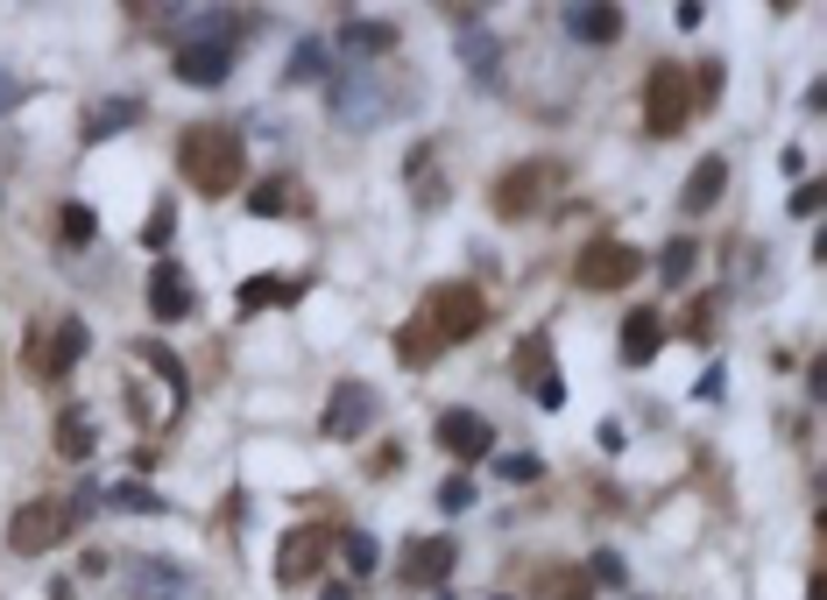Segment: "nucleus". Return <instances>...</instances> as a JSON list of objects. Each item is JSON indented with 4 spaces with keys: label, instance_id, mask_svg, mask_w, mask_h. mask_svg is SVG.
I'll return each mask as SVG.
<instances>
[{
    "label": "nucleus",
    "instance_id": "obj_34",
    "mask_svg": "<svg viewBox=\"0 0 827 600\" xmlns=\"http://www.w3.org/2000/svg\"><path fill=\"white\" fill-rule=\"evenodd\" d=\"M715 318H722V297H694V304H686V339H715Z\"/></svg>",
    "mask_w": 827,
    "mask_h": 600
},
{
    "label": "nucleus",
    "instance_id": "obj_2",
    "mask_svg": "<svg viewBox=\"0 0 827 600\" xmlns=\"http://www.w3.org/2000/svg\"><path fill=\"white\" fill-rule=\"evenodd\" d=\"M100 495H79V501H57V495H36V501H22V509L8 516V545L22 551V558H43V551H57L71 530H79V516L92 509Z\"/></svg>",
    "mask_w": 827,
    "mask_h": 600
},
{
    "label": "nucleus",
    "instance_id": "obj_25",
    "mask_svg": "<svg viewBox=\"0 0 827 600\" xmlns=\"http://www.w3.org/2000/svg\"><path fill=\"white\" fill-rule=\"evenodd\" d=\"M460 57H467L474 79H495V64H503V43H495L488 29H474V22H467V35H460Z\"/></svg>",
    "mask_w": 827,
    "mask_h": 600
},
{
    "label": "nucleus",
    "instance_id": "obj_28",
    "mask_svg": "<svg viewBox=\"0 0 827 600\" xmlns=\"http://www.w3.org/2000/svg\"><path fill=\"white\" fill-rule=\"evenodd\" d=\"M333 551L347 558V572H354V579H369V572H375V537H369V530H340V537H333Z\"/></svg>",
    "mask_w": 827,
    "mask_h": 600
},
{
    "label": "nucleus",
    "instance_id": "obj_21",
    "mask_svg": "<svg viewBox=\"0 0 827 600\" xmlns=\"http://www.w3.org/2000/svg\"><path fill=\"white\" fill-rule=\"evenodd\" d=\"M722 191H728V163H722V156H700L694 177H686V191H679V205H686V212H707Z\"/></svg>",
    "mask_w": 827,
    "mask_h": 600
},
{
    "label": "nucleus",
    "instance_id": "obj_23",
    "mask_svg": "<svg viewBox=\"0 0 827 600\" xmlns=\"http://www.w3.org/2000/svg\"><path fill=\"white\" fill-rule=\"evenodd\" d=\"M304 297V276H255L241 283V312H262V304H297Z\"/></svg>",
    "mask_w": 827,
    "mask_h": 600
},
{
    "label": "nucleus",
    "instance_id": "obj_5",
    "mask_svg": "<svg viewBox=\"0 0 827 600\" xmlns=\"http://www.w3.org/2000/svg\"><path fill=\"white\" fill-rule=\"evenodd\" d=\"M686 121H694V85H686L679 64H658L644 79V128L672 142V134H686Z\"/></svg>",
    "mask_w": 827,
    "mask_h": 600
},
{
    "label": "nucleus",
    "instance_id": "obj_24",
    "mask_svg": "<svg viewBox=\"0 0 827 600\" xmlns=\"http://www.w3.org/2000/svg\"><path fill=\"white\" fill-rule=\"evenodd\" d=\"M432 170H438V149H432V142L411 149V199H417V205H438V199H446V177H432Z\"/></svg>",
    "mask_w": 827,
    "mask_h": 600
},
{
    "label": "nucleus",
    "instance_id": "obj_3",
    "mask_svg": "<svg viewBox=\"0 0 827 600\" xmlns=\"http://www.w3.org/2000/svg\"><path fill=\"white\" fill-rule=\"evenodd\" d=\"M559 184H566V163L531 156V163H516V170L495 177L488 205H495V220H531V212H545L552 199H559Z\"/></svg>",
    "mask_w": 827,
    "mask_h": 600
},
{
    "label": "nucleus",
    "instance_id": "obj_19",
    "mask_svg": "<svg viewBox=\"0 0 827 600\" xmlns=\"http://www.w3.org/2000/svg\"><path fill=\"white\" fill-rule=\"evenodd\" d=\"M531 593H537V600H594V579H587L581 566H559V558H552V566H537Z\"/></svg>",
    "mask_w": 827,
    "mask_h": 600
},
{
    "label": "nucleus",
    "instance_id": "obj_43",
    "mask_svg": "<svg viewBox=\"0 0 827 600\" xmlns=\"http://www.w3.org/2000/svg\"><path fill=\"white\" fill-rule=\"evenodd\" d=\"M14 100H22V85H14V79H0V113H8Z\"/></svg>",
    "mask_w": 827,
    "mask_h": 600
},
{
    "label": "nucleus",
    "instance_id": "obj_17",
    "mask_svg": "<svg viewBox=\"0 0 827 600\" xmlns=\"http://www.w3.org/2000/svg\"><path fill=\"white\" fill-rule=\"evenodd\" d=\"M658 346H665V318L650 312V304H637V312L623 318V360L644 367V360H658Z\"/></svg>",
    "mask_w": 827,
    "mask_h": 600
},
{
    "label": "nucleus",
    "instance_id": "obj_29",
    "mask_svg": "<svg viewBox=\"0 0 827 600\" xmlns=\"http://www.w3.org/2000/svg\"><path fill=\"white\" fill-rule=\"evenodd\" d=\"M134 360H142V367H157V375L170 382V396H184V367H178V354H170V346H157V339H134Z\"/></svg>",
    "mask_w": 827,
    "mask_h": 600
},
{
    "label": "nucleus",
    "instance_id": "obj_8",
    "mask_svg": "<svg viewBox=\"0 0 827 600\" xmlns=\"http://www.w3.org/2000/svg\"><path fill=\"white\" fill-rule=\"evenodd\" d=\"M637 268H644V255L629 241H587L581 262H573V283L581 289H623V283H637Z\"/></svg>",
    "mask_w": 827,
    "mask_h": 600
},
{
    "label": "nucleus",
    "instance_id": "obj_33",
    "mask_svg": "<svg viewBox=\"0 0 827 600\" xmlns=\"http://www.w3.org/2000/svg\"><path fill=\"white\" fill-rule=\"evenodd\" d=\"M694 262H700L694 241H672L665 255H658V276H665V283H686V276H694Z\"/></svg>",
    "mask_w": 827,
    "mask_h": 600
},
{
    "label": "nucleus",
    "instance_id": "obj_7",
    "mask_svg": "<svg viewBox=\"0 0 827 600\" xmlns=\"http://www.w3.org/2000/svg\"><path fill=\"white\" fill-rule=\"evenodd\" d=\"M325 558H333V530L325 522H297V530H283L276 545V587H312L325 572Z\"/></svg>",
    "mask_w": 827,
    "mask_h": 600
},
{
    "label": "nucleus",
    "instance_id": "obj_12",
    "mask_svg": "<svg viewBox=\"0 0 827 600\" xmlns=\"http://www.w3.org/2000/svg\"><path fill=\"white\" fill-rule=\"evenodd\" d=\"M453 537H417L411 551H403V579H411V587H438L446 593V579H453Z\"/></svg>",
    "mask_w": 827,
    "mask_h": 600
},
{
    "label": "nucleus",
    "instance_id": "obj_6",
    "mask_svg": "<svg viewBox=\"0 0 827 600\" xmlns=\"http://www.w3.org/2000/svg\"><path fill=\"white\" fill-rule=\"evenodd\" d=\"M79 360H85V318H57L50 333L43 325L29 333V375L36 382H64Z\"/></svg>",
    "mask_w": 827,
    "mask_h": 600
},
{
    "label": "nucleus",
    "instance_id": "obj_22",
    "mask_svg": "<svg viewBox=\"0 0 827 600\" xmlns=\"http://www.w3.org/2000/svg\"><path fill=\"white\" fill-rule=\"evenodd\" d=\"M566 29L581 35V43H615V35H623V8H602V0H594V8H566Z\"/></svg>",
    "mask_w": 827,
    "mask_h": 600
},
{
    "label": "nucleus",
    "instance_id": "obj_39",
    "mask_svg": "<svg viewBox=\"0 0 827 600\" xmlns=\"http://www.w3.org/2000/svg\"><path fill=\"white\" fill-rule=\"evenodd\" d=\"M438 501H446V509H467V501H474V480H467V474H453L446 488H438Z\"/></svg>",
    "mask_w": 827,
    "mask_h": 600
},
{
    "label": "nucleus",
    "instance_id": "obj_10",
    "mask_svg": "<svg viewBox=\"0 0 827 600\" xmlns=\"http://www.w3.org/2000/svg\"><path fill=\"white\" fill-rule=\"evenodd\" d=\"M369 424H375V389H369V382H340V389L325 396V438H333V445L361 438Z\"/></svg>",
    "mask_w": 827,
    "mask_h": 600
},
{
    "label": "nucleus",
    "instance_id": "obj_45",
    "mask_svg": "<svg viewBox=\"0 0 827 600\" xmlns=\"http://www.w3.org/2000/svg\"><path fill=\"white\" fill-rule=\"evenodd\" d=\"M438 600H446V593H438Z\"/></svg>",
    "mask_w": 827,
    "mask_h": 600
},
{
    "label": "nucleus",
    "instance_id": "obj_40",
    "mask_svg": "<svg viewBox=\"0 0 827 600\" xmlns=\"http://www.w3.org/2000/svg\"><path fill=\"white\" fill-rule=\"evenodd\" d=\"M793 212H799V220H814V212H820V184H799L793 191Z\"/></svg>",
    "mask_w": 827,
    "mask_h": 600
},
{
    "label": "nucleus",
    "instance_id": "obj_37",
    "mask_svg": "<svg viewBox=\"0 0 827 600\" xmlns=\"http://www.w3.org/2000/svg\"><path fill=\"white\" fill-rule=\"evenodd\" d=\"M495 474H503V480H537L545 467H537L531 452H510V459H495Z\"/></svg>",
    "mask_w": 827,
    "mask_h": 600
},
{
    "label": "nucleus",
    "instance_id": "obj_13",
    "mask_svg": "<svg viewBox=\"0 0 827 600\" xmlns=\"http://www.w3.org/2000/svg\"><path fill=\"white\" fill-rule=\"evenodd\" d=\"M149 312H157L163 325L191 318V276H184L178 262H157V276H149Z\"/></svg>",
    "mask_w": 827,
    "mask_h": 600
},
{
    "label": "nucleus",
    "instance_id": "obj_9",
    "mask_svg": "<svg viewBox=\"0 0 827 600\" xmlns=\"http://www.w3.org/2000/svg\"><path fill=\"white\" fill-rule=\"evenodd\" d=\"M325 106L340 113V128H369V121H382V113H390L375 71H340V79H325Z\"/></svg>",
    "mask_w": 827,
    "mask_h": 600
},
{
    "label": "nucleus",
    "instance_id": "obj_18",
    "mask_svg": "<svg viewBox=\"0 0 827 600\" xmlns=\"http://www.w3.org/2000/svg\"><path fill=\"white\" fill-rule=\"evenodd\" d=\"M50 445H57L64 459H92V445H100V424H92V410H79V403H71V410H57Z\"/></svg>",
    "mask_w": 827,
    "mask_h": 600
},
{
    "label": "nucleus",
    "instance_id": "obj_16",
    "mask_svg": "<svg viewBox=\"0 0 827 600\" xmlns=\"http://www.w3.org/2000/svg\"><path fill=\"white\" fill-rule=\"evenodd\" d=\"M226 71H234V50H226V43H191V50H178V79H184V85H226Z\"/></svg>",
    "mask_w": 827,
    "mask_h": 600
},
{
    "label": "nucleus",
    "instance_id": "obj_1",
    "mask_svg": "<svg viewBox=\"0 0 827 600\" xmlns=\"http://www.w3.org/2000/svg\"><path fill=\"white\" fill-rule=\"evenodd\" d=\"M178 170H184V184L199 191V199H226V191H241V177H248L241 128H226V121L184 128L178 134Z\"/></svg>",
    "mask_w": 827,
    "mask_h": 600
},
{
    "label": "nucleus",
    "instance_id": "obj_4",
    "mask_svg": "<svg viewBox=\"0 0 827 600\" xmlns=\"http://www.w3.org/2000/svg\"><path fill=\"white\" fill-rule=\"evenodd\" d=\"M481 325H488V297H481L474 283H438L432 297H425V333H432L438 346L474 339Z\"/></svg>",
    "mask_w": 827,
    "mask_h": 600
},
{
    "label": "nucleus",
    "instance_id": "obj_26",
    "mask_svg": "<svg viewBox=\"0 0 827 600\" xmlns=\"http://www.w3.org/2000/svg\"><path fill=\"white\" fill-rule=\"evenodd\" d=\"M134 113H142L134 100H100L85 113V134H92V142H100V134H121V128H134Z\"/></svg>",
    "mask_w": 827,
    "mask_h": 600
},
{
    "label": "nucleus",
    "instance_id": "obj_32",
    "mask_svg": "<svg viewBox=\"0 0 827 600\" xmlns=\"http://www.w3.org/2000/svg\"><path fill=\"white\" fill-rule=\"evenodd\" d=\"M170 234H178V205H170V199H157V212L142 220V247L157 255V247H170Z\"/></svg>",
    "mask_w": 827,
    "mask_h": 600
},
{
    "label": "nucleus",
    "instance_id": "obj_11",
    "mask_svg": "<svg viewBox=\"0 0 827 600\" xmlns=\"http://www.w3.org/2000/svg\"><path fill=\"white\" fill-rule=\"evenodd\" d=\"M438 445H446L453 459H488L495 452V424L481 417V410H438Z\"/></svg>",
    "mask_w": 827,
    "mask_h": 600
},
{
    "label": "nucleus",
    "instance_id": "obj_31",
    "mask_svg": "<svg viewBox=\"0 0 827 600\" xmlns=\"http://www.w3.org/2000/svg\"><path fill=\"white\" fill-rule=\"evenodd\" d=\"M396 354H403V367H425V360L438 354V339L425 333V318H417V325H403V333H396Z\"/></svg>",
    "mask_w": 827,
    "mask_h": 600
},
{
    "label": "nucleus",
    "instance_id": "obj_20",
    "mask_svg": "<svg viewBox=\"0 0 827 600\" xmlns=\"http://www.w3.org/2000/svg\"><path fill=\"white\" fill-rule=\"evenodd\" d=\"M516 382H524V389L537 396V389H545V382H559V367H552V339L545 333H524V346H516Z\"/></svg>",
    "mask_w": 827,
    "mask_h": 600
},
{
    "label": "nucleus",
    "instance_id": "obj_15",
    "mask_svg": "<svg viewBox=\"0 0 827 600\" xmlns=\"http://www.w3.org/2000/svg\"><path fill=\"white\" fill-rule=\"evenodd\" d=\"M340 57H354V64H375L382 50H396V22H340V43H333Z\"/></svg>",
    "mask_w": 827,
    "mask_h": 600
},
{
    "label": "nucleus",
    "instance_id": "obj_14",
    "mask_svg": "<svg viewBox=\"0 0 827 600\" xmlns=\"http://www.w3.org/2000/svg\"><path fill=\"white\" fill-rule=\"evenodd\" d=\"M128 593L134 600H191V579L170 566V558H142V566L128 572Z\"/></svg>",
    "mask_w": 827,
    "mask_h": 600
},
{
    "label": "nucleus",
    "instance_id": "obj_41",
    "mask_svg": "<svg viewBox=\"0 0 827 600\" xmlns=\"http://www.w3.org/2000/svg\"><path fill=\"white\" fill-rule=\"evenodd\" d=\"M403 467V452H396V445H382V452H369V474L382 480V474H396Z\"/></svg>",
    "mask_w": 827,
    "mask_h": 600
},
{
    "label": "nucleus",
    "instance_id": "obj_30",
    "mask_svg": "<svg viewBox=\"0 0 827 600\" xmlns=\"http://www.w3.org/2000/svg\"><path fill=\"white\" fill-rule=\"evenodd\" d=\"M248 205H255L262 220H269V212H291V205H297V184H291V177H269V184L248 191Z\"/></svg>",
    "mask_w": 827,
    "mask_h": 600
},
{
    "label": "nucleus",
    "instance_id": "obj_36",
    "mask_svg": "<svg viewBox=\"0 0 827 600\" xmlns=\"http://www.w3.org/2000/svg\"><path fill=\"white\" fill-rule=\"evenodd\" d=\"M319 71H333V50H325V43H297V64H291V79L304 85V79H319Z\"/></svg>",
    "mask_w": 827,
    "mask_h": 600
},
{
    "label": "nucleus",
    "instance_id": "obj_27",
    "mask_svg": "<svg viewBox=\"0 0 827 600\" xmlns=\"http://www.w3.org/2000/svg\"><path fill=\"white\" fill-rule=\"evenodd\" d=\"M92 234H100L92 205H57V241L64 247H92Z\"/></svg>",
    "mask_w": 827,
    "mask_h": 600
},
{
    "label": "nucleus",
    "instance_id": "obj_38",
    "mask_svg": "<svg viewBox=\"0 0 827 600\" xmlns=\"http://www.w3.org/2000/svg\"><path fill=\"white\" fill-rule=\"evenodd\" d=\"M587 579H594V587H623V558H615V551H602V558L587 566Z\"/></svg>",
    "mask_w": 827,
    "mask_h": 600
},
{
    "label": "nucleus",
    "instance_id": "obj_35",
    "mask_svg": "<svg viewBox=\"0 0 827 600\" xmlns=\"http://www.w3.org/2000/svg\"><path fill=\"white\" fill-rule=\"evenodd\" d=\"M100 501H113V509H128V516H149V509H163V501H157V495H149V488H142V480H121V488H107Z\"/></svg>",
    "mask_w": 827,
    "mask_h": 600
},
{
    "label": "nucleus",
    "instance_id": "obj_42",
    "mask_svg": "<svg viewBox=\"0 0 827 600\" xmlns=\"http://www.w3.org/2000/svg\"><path fill=\"white\" fill-rule=\"evenodd\" d=\"M722 389H728V375H722V367H707V375H700V389H694V396H707V403H715Z\"/></svg>",
    "mask_w": 827,
    "mask_h": 600
},
{
    "label": "nucleus",
    "instance_id": "obj_44",
    "mask_svg": "<svg viewBox=\"0 0 827 600\" xmlns=\"http://www.w3.org/2000/svg\"><path fill=\"white\" fill-rule=\"evenodd\" d=\"M325 600H354V587H325Z\"/></svg>",
    "mask_w": 827,
    "mask_h": 600
}]
</instances>
